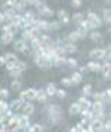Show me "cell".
Here are the masks:
<instances>
[{
    "label": "cell",
    "instance_id": "4fadbf2b",
    "mask_svg": "<svg viewBox=\"0 0 111 132\" xmlns=\"http://www.w3.org/2000/svg\"><path fill=\"white\" fill-rule=\"evenodd\" d=\"M33 38H36V35H35V32L32 31V29H23L22 31V39H25V41H27V42H31Z\"/></svg>",
    "mask_w": 111,
    "mask_h": 132
},
{
    "label": "cell",
    "instance_id": "f907efd6",
    "mask_svg": "<svg viewBox=\"0 0 111 132\" xmlns=\"http://www.w3.org/2000/svg\"><path fill=\"white\" fill-rule=\"evenodd\" d=\"M6 64H7L6 57H4V55H0V65H6Z\"/></svg>",
    "mask_w": 111,
    "mask_h": 132
},
{
    "label": "cell",
    "instance_id": "2e32d148",
    "mask_svg": "<svg viewBox=\"0 0 111 132\" xmlns=\"http://www.w3.org/2000/svg\"><path fill=\"white\" fill-rule=\"evenodd\" d=\"M91 128H92V131L94 132H100L101 129L104 128V120H101V119H94L91 122Z\"/></svg>",
    "mask_w": 111,
    "mask_h": 132
},
{
    "label": "cell",
    "instance_id": "ac0fdd59",
    "mask_svg": "<svg viewBox=\"0 0 111 132\" xmlns=\"http://www.w3.org/2000/svg\"><path fill=\"white\" fill-rule=\"evenodd\" d=\"M23 105H25V100H22L20 97H17V99H13V100L10 102V108L13 109V110H19V109H22Z\"/></svg>",
    "mask_w": 111,
    "mask_h": 132
},
{
    "label": "cell",
    "instance_id": "52a82bcc",
    "mask_svg": "<svg viewBox=\"0 0 111 132\" xmlns=\"http://www.w3.org/2000/svg\"><path fill=\"white\" fill-rule=\"evenodd\" d=\"M101 74H103L104 78H110L111 77V61H105L103 62V67H101Z\"/></svg>",
    "mask_w": 111,
    "mask_h": 132
},
{
    "label": "cell",
    "instance_id": "ffe728a7",
    "mask_svg": "<svg viewBox=\"0 0 111 132\" xmlns=\"http://www.w3.org/2000/svg\"><path fill=\"white\" fill-rule=\"evenodd\" d=\"M62 48H64V52H65V54H74V52L77 51V45L72 44V42H68V41L65 42V45Z\"/></svg>",
    "mask_w": 111,
    "mask_h": 132
},
{
    "label": "cell",
    "instance_id": "f546056e",
    "mask_svg": "<svg viewBox=\"0 0 111 132\" xmlns=\"http://www.w3.org/2000/svg\"><path fill=\"white\" fill-rule=\"evenodd\" d=\"M71 80H72L74 84H79V83L82 81V74H81L79 71H74L72 76H71Z\"/></svg>",
    "mask_w": 111,
    "mask_h": 132
},
{
    "label": "cell",
    "instance_id": "3957f363",
    "mask_svg": "<svg viewBox=\"0 0 111 132\" xmlns=\"http://www.w3.org/2000/svg\"><path fill=\"white\" fill-rule=\"evenodd\" d=\"M88 57L97 60V61H100V60H105V57H107V50H105V48H94V50L89 51Z\"/></svg>",
    "mask_w": 111,
    "mask_h": 132
},
{
    "label": "cell",
    "instance_id": "11a10c76",
    "mask_svg": "<svg viewBox=\"0 0 111 132\" xmlns=\"http://www.w3.org/2000/svg\"><path fill=\"white\" fill-rule=\"evenodd\" d=\"M3 22H6V16L3 15V12L0 13V23H3Z\"/></svg>",
    "mask_w": 111,
    "mask_h": 132
},
{
    "label": "cell",
    "instance_id": "1f68e13d",
    "mask_svg": "<svg viewBox=\"0 0 111 132\" xmlns=\"http://www.w3.org/2000/svg\"><path fill=\"white\" fill-rule=\"evenodd\" d=\"M82 96H85V97L92 96V86L91 84H85L82 87Z\"/></svg>",
    "mask_w": 111,
    "mask_h": 132
},
{
    "label": "cell",
    "instance_id": "8d00e7d4",
    "mask_svg": "<svg viewBox=\"0 0 111 132\" xmlns=\"http://www.w3.org/2000/svg\"><path fill=\"white\" fill-rule=\"evenodd\" d=\"M61 84L64 87H71V86H74V83L71 80V77H64V78H61Z\"/></svg>",
    "mask_w": 111,
    "mask_h": 132
},
{
    "label": "cell",
    "instance_id": "44dd1931",
    "mask_svg": "<svg viewBox=\"0 0 111 132\" xmlns=\"http://www.w3.org/2000/svg\"><path fill=\"white\" fill-rule=\"evenodd\" d=\"M3 15L6 16V20H7V22H12V20H13V18L17 15V12H16L15 9H4Z\"/></svg>",
    "mask_w": 111,
    "mask_h": 132
},
{
    "label": "cell",
    "instance_id": "7dc6e473",
    "mask_svg": "<svg viewBox=\"0 0 111 132\" xmlns=\"http://www.w3.org/2000/svg\"><path fill=\"white\" fill-rule=\"evenodd\" d=\"M4 115H6V118H7V119H10L12 116H15V110H13L12 108H9L7 110H6V113H4Z\"/></svg>",
    "mask_w": 111,
    "mask_h": 132
},
{
    "label": "cell",
    "instance_id": "4dcf8cb0",
    "mask_svg": "<svg viewBox=\"0 0 111 132\" xmlns=\"http://www.w3.org/2000/svg\"><path fill=\"white\" fill-rule=\"evenodd\" d=\"M9 108H10V105H9L7 102L3 100V99H0V116H2V115H4V113H6V110H7Z\"/></svg>",
    "mask_w": 111,
    "mask_h": 132
},
{
    "label": "cell",
    "instance_id": "681fc988",
    "mask_svg": "<svg viewBox=\"0 0 111 132\" xmlns=\"http://www.w3.org/2000/svg\"><path fill=\"white\" fill-rule=\"evenodd\" d=\"M71 4H72L74 7H79L81 4H82V2L81 0H71Z\"/></svg>",
    "mask_w": 111,
    "mask_h": 132
},
{
    "label": "cell",
    "instance_id": "5bb4252c",
    "mask_svg": "<svg viewBox=\"0 0 111 132\" xmlns=\"http://www.w3.org/2000/svg\"><path fill=\"white\" fill-rule=\"evenodd\" d=\"M77 102L81 105V108H82V109H91V106H92V102L89 100L88 97H85V96H81Z\"/></svg>",
    "mask_w": 111,
    "mask_h": 132
},
{
    "label": "cell",
    "instance_id": "ee69618b",
    "mask_svg": "<svg viewBox=\"0 0 111 132\" xmlns=\"http://www.w3.org/2000/svg\"><path fill=\"white\" fill-rule=\"evenodd\" d=\"M56 97H58V99H65V97H66V92L64 89H58L56 90Z\"/></svg>",
    "mask_w": 111,
    "mask_h": 132
},
{
    "label": "cell",
    "instance_id": "74e56055",
    "mask_svg": "<svg viewBox=\"0 0 111 132\" xmlns=\"http://www.w3.org/2000/svg\"><path fill=\"white\" fill-rule=\"evenodd\" d=\"M22 73L23 71H20V70H17V68H16V70H13V71H10V77L13 78V80H16V78H20L22 77Z\"/></svg>",
    "mask_w": 111,
    "mask_h": 132
},
{
    "label": "cell",
    "instance_id": "7a4b0ae2",
    "mask_svg": "<svg viewBox=\"0 0 111 132\" xmlns=\"http://www.w3.org/2000/svg\"><path fill=\"white\" fill-rule=\"evenodd\" d=\"M36 94H38V89H26V90H20L19 97L25 102H31V100H36Z\"/></svg>",
    "mask_w": 111,
    "mask_h": 132
},
{
    "label": "cell",
    "instance_id": "d4e9b609",
    "mask_svg": "<svg viewBox=\"0 0 111 132\" xmlns=\"http://www.w3.org/2000/svg\"><path fill=\"white\" fill-rule=\"evenodd\" d=\"M103 22L107 25H111V9H104L103 12Z\"/></svg>",
    "mask_w": 111,
    "mask_h": 132
},
{
    "label": "cell",
    "instance_id": "836d02e7",
    "mask_svg": "<svg viewBox=\"0 0 111 132\" xmlns=\"http://www.w3.org/2000/svg\"><path fill=\"white\" fill-rule=\"evenodd\" d=\"M48 120H49V123L56 126V125H59L62 122V116H48Z\"/></svg>",
    "mask_w": 111,
    "mask_h": 132
},
{
    "label": "cell",
    "instance_id": "8992f818",
    "mask_svg": "<svg viewBox=\"0 0 111 132\" xmlns=\"http://www.w3.org/2000/svg\"><path fill=\"white\" fill-rule=\"evenodd\" d=\"M48 116H62V109L59 105H49L46 108Z\"/></svg>",
    "mask_w": 111,
    "mask_h": 132
},
{
    "label": "cell",
    "instance_id": "4316f807",
    "mask_svg": "<svg viewBox=\"0 0 111 132\" xmlns=\"http://www.w3.org/2000/svg\"><path fill=\"white\" fill-rule=\"evenodd\" d=\"M15 2V10L16 12H23V9L26 7V0H13Z\"/></svg>",
    "mask_w": 111,
    "mask_h": 132
},
{
    "label": "cell",
    "instance_id": "484cf974",
    "mask_svg": "<svg viewBox=\"0 0 111 132\" xmlns=\"http://www.w3.org/2000/svg\"><path fill=\"white\" fill-rule=\"evenodd\" d=\"M38 28H39V31H41V32H48V31H51L49 22H48V20H41V19H39Z\"/></svg>",
    "mask_w": 111,
    "mask_h": 132
},
{
    "label": "cell",
    "instance_id": "d6a6232c",
    "mask_svg": "<svg viewBox=\"0 0 111 132\" xmlns=\"http://www.w3.org/2000/svg\"><path fill=\"white\" fill-rule=\"evenodd\" d=\"M65 65L68 67V68H77L78 67V61L75 58H66V62H65Z\"/></svg>",
    "mask_w": 111,
    "mask_h": 132
},
{
    "label": "cell",
    "instance_id": "d590c367",
    "mask_svg": "<svg viewBox=\"0 0 111 132\" xmlns=\"http://www.w3.org/2000/svg\"><path fill=\"white\" fill-rule=\"evenodd\" d=\"M61 26H62L61 20H52V22H49L51 31H58V29H61Z\"/></svg>",
    "mask_w": 111,
    "mask_h": 132
},
{
    "label": "cell",
    "instance_id": "ab89813d",
    "mask_svg": "<svg viewBox=\"0 0 111 132\" xmlns=\"http://www.w3.org/2000/svg\"><path fill=\"white\" fill-rule=\"evenodd\" d=\"M16 67H17V70H20V71H26V68H27L26 62H25V61H20V60L16 62Z\"/></svg>",
    "mask_w": 111,
    "mask_h": 132
},
{
    "label": "cell",
    "instance_id": "c3c4849f",
    "mask_svg": "<svg viewBox=\"0 0 111 132\" xmlns=\"http://www.w3.org/2000/svg\"><path fill=\"white\" fill-rule=\"evenodd\" d=\"M104 128L108 129V131H111V119L110 118H107V119L104 120Z\"/></svg>",
    "mask_w": 111,
    "mask_h": 132
},
{
    "label": "cell",
    "instance_id": "7c38bea8",
    "mask_svg": "<svg viewBox=\"0 0 111 132\" xmlns=\"http://www.w3.org/2000/svg\"><path fill=\"white\" fill-rule=\"evenodd\" d=\"M0 42L3 44V45H9V44L15 42V35L13 34H3V35L0 36Z\"/></svg>",
    "mask_w": 111,
    "mask_h": 132
},
{
    "label": "cell",
    "instance_id": "ba28073f",
    "mask_svg": "<svg viewBox=\"0 0 111 132\" xmlns=\"http://www.w3.org/2000/svg\"><path fill=\"white\" fill-rule=\"evenodd\" d=\"M68 112H69V115L77 116V115H81L82 108H81V105L78 103V102H74V103H71V106H69V109H68Z\"/></svg>",
    "mask_w": 111,
    "mask_h": 132
},
{
    "label": "cell",
    "instance_id": "e575fe53",
    "mask_svg": "<svg viewBox=\"0 0 111 132\" xmlns=\"http://www.w3.org/2000/svg\"><path fill=\"white\" fill-rule=\"evenodd\" d=\"M4 57H6V60H7V62L19 61V58H17V55H16L15 52H7V54H4Z\"/></svg>",
    "mask_w": 111,
    "mask_h": 132
},
{
    "label": "cell",
    "instance_id": "6f0895ef",
    "mask_svg": "<svg viewBox=\"0 0 111 132\" xmlns=\"http://www.w3.org/2000/svg\"><path fill=\"white\" fill-rule=\"evenodd\" d=\"M107 116H108V118H110V119H111V110H110V112L107 113Z\"/></svg>",
    "mask_w": 111,
    "mask_h": 132
},
{
    "label": "cell",
    "instance_id": "7402d4cb",
    "mask_svg": "<svg viewBox=\"0 0 111 132\" xmlns=\"http://www.w3.org/2000/svg\"><path fill=\"white\" fill-rule=\"evenodd\" d=\"M78 39H81V36H79V34L77 32V29H75L74 32H69L68 36H66V41H68V42H72V44H75Z\"/></svg>",
    "mask_w": 111,
    "mask_h": 132
},
{
    "label": "cell",
    "instance_id": "94428289",
    "mask_svg": "<svg viewBox=\"0 0 111 132\" xmlns=\"http://www.w3.org/2000/svg\"><path fill=\"white\" fill-rule=\"evenodd\" d=\"M110 83H111V77H110Z\"/></svg>",
    "mask_w": 111,
    "mask_h": 132
},
{
    "label": "cell",
    "instance_id": "e0dca14e",
    "mask_svg": "<svg viewBox=\"0 0 111 132\" xmlns=\"http://www.w3.org/2000/svg\"><path fill=\"white\" fill-rule=\"evenodd\" d=\"M48 94H46L45 89H39L38 90V94H36V100L39 102V103H46L48 102Z\"/></svg>",
    "mask_w": 111,
    "mask_h": 132
},
{
    "label": "cell",
    "instance_id": "277c9868",
    "mask_svg": "<svg viewBox=\"0 0 111 132\" xmlns=\"http://www.w3.org/2000/svg\"><path fill=\"white\" fill-rule=\"evenodd\" d=\"M87 19L91 20L92 23L95 25L97 29H98V28H101V26H103V23H104L103 18H100V16L97 15V13H94V12H88V13H87Z\"/></svg>",
    "mask_w": 111,
    "mask_h": 132
},
{
    "label": "cell",
    "instance_id": "83f0119b",
    "mask_svg": "<svg viewBox=\"0 0 111 132\" xmlns=\"http://www.w3.org/2000/svg\"><path fill=\"white\" fill-rule=\"evenodd\" d=\"M72 20L77 23V26H78L79 23H82V22L85 20V15H84V13H79V12L74 13V15H72Z\"/></svg>",
    "mask_w": 111,
    "mask_h": 132
},
{
    "label": "cell",
    "instance_id": "cb8c5ba5",
    "mask_svg": "<svg viewBox=\"0 0 111 132\" xmlns=\"http://www.w3.org/2000/svg\"><path fill=\"white\" fill-rule=\"evenodd\" d=\"M65 62H66V57H65V55H59V57L54 58L52 65H54V67H61V65H64Z\"/></svg>",
    "mask_w": 111,
    "mask_h": 132
},
{
    "label": "cell",
    "instance_id": "5b68a950",
    "mask_svg": "<svg viewBox=\"0 0 111 132\" xmlns=\"http://www.w3.org/2000/svg\"><path fill=\"white\" fill-rule=\"evenodd\" d=\"M29 126H31V120H29V116H27V115H23V113H20L19 122H17V128L22 129V131H26Z\"/></svg>",
    "mask_w": 111,
    "mask_h": 132
},
{
    "label": "cell",
    "instance_id": "6da1fadb",
    "mask_svg": "<svg viewBox=\"0 0 111 132\" xmlns=\"http://www.w3.org/2000/svg\"><path fill=\"white\" fill-rule=\"evenodd\" d=\"M13 47H15L16 51H19V52H23V54H29V52H32V48L31 45H29V42L27 41H25V39H16L15 44H13Z\"/></svg>",
    "mask_w": 111,
    "mask_h": 132
},
{
    "label": "cell",
    "instance_id": "f1b7e54d",
    "mask_svg": "<svg viewBox=\"0 0 111 132\" xmlns=\"http://www.w3.org/2000/svg\"><path fill=\"white\" fill-rule=\"evenodd\" d=\"M10 89L13 90V92H20V90H22V81H20V78H16V80L12 81Z\"/></svg>",
    "mask_w": 111,
    "mask_h": 132
},
{
    "label": "cell",
    "instance_id": "db71d44e",
    "mask_svg": "<svg viewBox=\"0 0 111 132\" xmlns=\"http://www.w3.org/2000/svg\"><path fill=\"white\" fill-rule=\"evenodd\" d=\"M69 22H71V19H69V16H66V18H64V19L61 20V23H62V25H68Z\"/></svg>",
    "mask_w": 111,
    "mask_h": 132
},
{
    "label": "cell",
    "instance_id": "bcb514c9",
    "mask_svg": "<svg viewBox=\"0 0 111 132\" xmlns=\"http://www.w3.org/2000/svg\"><path fill=\"white\" fill-rule=\"evenodd\" d=\"M23 18H25V20H32V19H35V15L32 12H25Z\"/></svg>",
    "mask_w": 111,
    "mask_h": 132
},
{
    "label": "cell",
    "instance_id": "b9f144b4",
    "mask_svg": "<svg viewBox=\"0 0 111 132\" xmlns=\"http://www.w3.org/2000/svg\"><path fill=\"white\" fill-rule=\"evenodd\" d=\"M77 32L79 34L81 39H82V38H85V36H87V34H88V31H87V29H84L82 26H78V28H77Z\"/></svg>",
    "mask_w": 111,
    "mask_h": 132
},
{
    "label": "cell",
    "instance_id": "680465c9",
    "mask_svg": "<svg viewBox=\"0 0 111 132\" xmlns=\"http://www.w3.org/2000/svg\"><path fill=\"white\" fill-rule=\"evenodd\" d=\"M108 32H110V34H111V25H110V28H108Z\"/></svg>",
    "mask_w": 111,
    "mask_h": 132
},
{
    "label": "cell",
    "instance_id": "30bf717a",
    "mask_svg": "<svg viewBox=\"0 0 111 132\" xmlns=\"http://www.w3.org/2000/svg\"><path fill=\"white\" fill-rule=\"evenodd\" d=\"M33 112H35L33 103H31V102H25V105L22 106V113H23V115H27V116H31Z\"/></svg>",
    "mask_w": 111,
    "mask_h": 132
},
{
    "label": "cell",
    "instance_id": "816d5d0a",
    "mask_svg": "<svg viewBox=\"0 0 111 132\" xmlns=\"http://www.w3.org/2000/svg\"><path fill=\"white\" fill-rule=\"evenodd\" d=\"M104 93H105V96H107L108 100H111V87H110V89H107V90H104Z\"/></svg>",
    "mask_w": 111,
    "mask_h": 132
},
{
    "label": "cell",
    "instance_id": "f6af8a7d",
    "mask_svg": "<svg viewBox=\"0 0 111 132\" xmlns=\"http://www.w3.org/2000/svg\"><path fill=\"white\" fill-rule=\"evenodd\" d=\"M17 62V61H16ZM16 62H7V64H6V70L9 71V73H10V71H13V70H16V68H17V67H16Z\"/></svg>",
    "mask_w": 111,
    "mask_h": 132
},
{
    "label": "cell",
    "instance_id": "9f6ffc18",
    "mask_svg": "<svg viewBox=\"0 0 111 132\" xmlns=\"http://www.w3.org/2000/svg\"><path fill=\"white\" fill-rule=\"evenodd\" d=\"M100 132H111V131H108V129H105V128H103V129H101V131Z\"/></svg>",
    "mask_w": 111,
    "mask_h": 132
},
{
    "label": "cell",
    "instance_id": "603a6c76",
    "mask_svg": "<svg viewBox=\"0 0 111 132\" xmlns=\"http://www.w3.org/2000/svg\"><path fill=\"white\" fill-rule=\"evenodd\" d=\"M89 38H91V41H94V42H100V41H103V34L95 29V31L89 32Z\"/></svg>",
    "mask_w": 111,
    "mask_h": 132
},
{
    "label": "cell",
    "instance_id": "7bdbcfd3",
    "mask_svg": "<svg viewBox=\"0 0 111 132\" xmlns=\"http://www.w3.org/2000/svg\"><path fill=\"white\" fill-rule=\"evenodd\" d=\"M56 16H58V20H62L64 18H66V16H68V13H66V10L61 9V10H58V12H56Z\"/></svg>",
    "mask_w": 111,
    "mask_h": 132
},
{
    "label": "cell",
    "instance_id": "f35d334b",
    "mask_svg": "<svg viewBox=\"0 0 111 132\" xmlns=\"http://www.w3.org/2000/svg\"><path fill=\"white\" fill-rule=\"evenodd\" d=\"M9 94H10V92H9L7 89H0V99L7 100V99H9Z\"/></svg>",
    "mask_w": 111,
    "mask_h": 132
},
{
    "label": "cell",
    "instance_id": "f5cc1de1",
    "mask_svg": "<svg viewBox=\"0 0 111 132\" xmlns=\"http://www.w3.org/2000/svg\"><path fill=\"white\" fill-rule=\"evenodd\" d=\"M78 71H79L81 74H84V73H87V71H89V70H88V67L87 65H84V67H79V70Z\"/></svg>",
    "mask_w": 111,
    "mask_h": 132
},
{
    "label": "cell",
    "instance_id": "9c48e42d",
    "mask_svg": "<svg viewBox=\"0 0 111 132\" xmlns=\"http://www.w3.org/2000/svg\"><path fill=\"white\" fill-rule=\"evenodd\" d=\"M87 67H88V70L92 71V73H101L103 64H101L100 61H89L88 64H87Z\"/></svg>",
    "mask_w": 111,
    "mask_h": 132
},
{
    "label": "cell",
    "instance_id": "60d3db41",
    "mask_svg": "<svg viewBox=\"0 0 111 132\" xmlns=\"http://www.w3.org/2000/svg\"><path fill=\"white\" fill-rule=\"evenodd\" d=\"M15 2H13V0H6V2H4L3 3V7L4 9H15Z\"/></svg>",
    "mask_w": 111,
    "mask_h": 132
},
{
    "label": "cell",
    "instance_id": "9a60e30c",
    "mask_svg": "<svg viewBox=\"0 0 111 132\" xmlns=\"http://www.w3.org/2000/svg\"><path fill=\"white\" fill-rule=\"evenodd\" d=\"M56 90H58V87H56V84L55 83H48L46 84V87H45V92H46V94L48 96H56Z\"/></svg>",
    "mask_w": 111,
    "mask_h": 132
},
{
    "label": "cell",
    "instance_id": "d6986e66",
    "mask_svg": "<svg viewBox=\"0 0 111 132\" xmlns=\"http://www.w3.org/2000/svg\"><path fill=\"white\" fill-rule=\"evenodd\" d=\"M38 12L41 13V15H42V16H45V18H52V16L55 15V12H54V10H52V9H51V7H48L46 4H45V6H43V7H41V9H39Z\"/></svg>",
    "mask_w": 111,
    "mask_h": 132
},
{
    "label": "cell",
    "instance_id": "91938a15",
    "mask_svg": "<svg viewBox=\"0 0 111 132\" xmlns=\"http://www.w3.org/2000/svg\"><path fill=\"white\" fill-rule=\"evenodd\" d=\"M108 48H110V50H111V44H110V47H108Z\"/></svg>",
    "mask_w": 111,
    "mask_h": 132
},
{
    "label": "cell",
    "instance_id": "8fae6325",
    "mask_svg": "<svg viewBox=\"0 0 111 132\" xmlns=\"http://www.w3.org/2000/svg\"><path fill=\"white\" fill-rule=\"evenodd\" d=\"M92 97H94V102H103L104 105L105 103H110V100L107 99L105 93L104 92H97V93H92Z\"/></svg>",
    "mask_w": 111,
    "mask_h": 132
}]
</instances>
